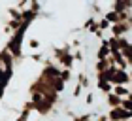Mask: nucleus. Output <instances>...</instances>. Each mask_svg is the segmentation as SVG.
<instances>
[{
	"mask_svg": "<svg viewBox=\"0 0 132 121\" xmlns=\"http://www.w3.org/2000/svg\"><path fill=\"white\" fill-rule=\"evenodd\" d=\"M110 121H130L132 119V112H127L125 108H111L108 112Z\"/></svg>",
	"mask_w": 132,
	"mask_h": 121,
	"instance_id": "obj_1",
	"label": "nucleus"
},
{
	"mask_svg": "<svg viewBox=\"0 0 132 121\" xmlns=\"http://www.w3.org/2000/svg\"><path fill=\"white\" fill-rule=\"evenodd\" d=\"M130 27H128V23H117V25H111V36H115V38H123L125 34H128L130 32Z\"/></svg>",
	"mask_w": 132,
	"mask_h": 121,
	"instance_id": "obj_2",
	"label": "nucleus"
},
{
	"mask_svg": "<svg viewBox=\"0 0 132 121\" xmlns=\"http://www.w3.org/2000/svg\"><path fill=\"white\" fill-rule=\"evenodd\" d=\"M115 85H127V87H130V74H128V70H123V68L117 70L113 87H115Z\"/></svg>",
	"mask_w": 132,
	"mask_h": 121,
	"instance_id": "obj_3",
	"label": "nucleus"
},
{
	"mask_svg": "<svg viewBox=\"0 0 132 121\" xmlns=\"http://www.w3.org/2000/svg\"><path fill=\"white\" fill-rule=\"evenodd\" d=\"M110 55H111V49H110V46H108V38H106V40L100 42V46L96 49V59H108Z\"/></svg>",
	"mask_w": 132,
	"mask_h": 121,
	"instance_id": "obj_4",
	"label": "nucleus"
},
{
	"mask_svg": "<svg viewBox=\"0 0 132 121\" xmlns=\"http://www.w3.org/2000/svg\"><path fill=\"white\" fill-rule=\"evenodd\" d=\"M106 104L110 106V110L111 108H121L123 106V99L117 96L115 93H110V95H106Z\"/></svg>",
	"mask_w": 132,
	"mask_h": 121,
	"instance_id": "obj_5",
	"label": "nucleus"
},
{
	"mask_svg": "<svg viewBox=\"0 0 132 121\" xmlns=\"http://www.w3.org/2000/svg\"><path fill=\"white\" fill-rule=\"evenodd\" d=\"M111 57H113V64H115L117 68L128 70V63H127V59L123 57V53H121V51H119V53H111Z\"/></svg>",
	"mask_w": 132,
	"mask_h": 121,
	"instance_id": "obj_6",
	"label": "nucleus"
},
{
	"mask_svg": "<svg viewBox=\"0 0 132 121\" xmlns=\"http://www.w3.org/2000/svg\"><path fill=\"white\" fill-rule=\"evenodd\" d=\"M130 87H127V85H115L113 87V93H115L117 96H121V99H128L130 96Z\"/></svg>",
	"mask_w": 132,
	"mask_h": 121,
	"instance_id": "obj_7",
	"label": "nucleus"
},
{
	"mask_svg": "<svg viewBox=\"0 0 132 121\" xmlns=\"http://www.w3.org/2000/svg\"><path fill=\"white\" fill-rule=\"evenodd\" d=\"M110 61L108 59H96V63H94V70H96V74L98 72H106L108 68H110Z\"/></svg>",
	"mask_w": 132,
	"mask_h": 121,
	"instance_id": "obj_8",
	"label": "nucleus"
},
{
	"mask_svg": "<svg viewBox=\"0 0 132 121\" xmlns=\"http://www.w3.org/2000/svg\"><path fill=\"white\" fill-rule=\"evenodd\" d=\"M96 87H98V91L102 95H110V93H113V85L110 81H96Z\"/></svg>",
	"mask_w": 132,
	"mask_h": 121,
	"instance_id": "obj_9",
	"label": "nucleus"
},
{
	"mask_svg": "<svg viewBox=\"0 0 132 121\" xmlns=\"http://www.w3.org/2000/svg\"><path fill=\"white\" fill-rule=\"evenodd\" d=\"M104 17L111 23V25H117V23H121V17H119V13H117V11H113V10H108L106 13H104Z\"/></svg>",
	"mask_w": 132,
	"mask_h": 121,
	"instance_id": "obj_10",
	"label": "nucleus"
},
{
	"mask_svg": "<svg viewBox=\"0 0 132 121\" xmlns=\"http://www.w3.org/2000/svg\"><path fill=\"white\" fill-rule=\"evenodd\" d=\"M108 46H110L111 53H119V51H121V46H119V38H115V36H110V38H108Z\"/></svg>",
	"mask_w": 132,
	"mask_h": 121,
	"instance_id": "obj_11",
	"label": "nucleus"
},
{
	"mask_svg": "<svg viewBox=\"0 0 132 121\" xmlns=\"http://www.w3.org/2000/svg\"><path fill=\"white\" fill-rule=\"evenodd\" d=\"M121 53H123V57L127 59V63H128V66H132V44H128V46L125 47V49H123Z\"/></svg>",
	"mask_w": 132,
	"mask_h": 121,
	"instance_id": "obj_12",
	"label": "nucleus"
},
{
	"mask_svg": "<svg viewBox=\"0 0 132 121\" xmlns=\"http://www.w3.org/2000/svg\"><path fill=\"white\" fill-rule=\"evenodd\" d=\"M77 83H81L85 89H89L91 87V81H89V78H87V74H83V72H79L77 74Z\"/></svg>",
	"mask_w": 132,
	"mask_h": 121,
	"instance_id": "obj_13",
	"label": "nucleus"
},
{
	"mask_svg": "<svg viewBox=\"0 0 132 121\" xmlns=\"http://www.w3.org/2000/svg\"><path fill=\"white\" fill-rule=\"evenodd\" d=\"M8 13H10L11 19H17V21H21V17H23V11L17 10L15 6H13V8H8Z\"/></svg>",
	"mask_w": 132,
	"mask_h": 121,
	"instance_id": "obj_14",
	"label": "nucleus"
},
{
	"mask_svg": "<svg viewBox=\"0 0 132 121\" xmlns=\"http://www.w3.org/2000/svg\"><path fill=\"white\" fill-rule=\"evenodd\" d=\"M98 27H100V30H111V23L106 19V17H100L98 19Z\"/></svg>",
	"mask_w": 132,
	"mask_h": 121,
	"instance_id": "obj_15",
	"label": "nucleus"
},
{
	"mask_svg": "<svg viewBox=\"0 0 132 121\" xmlns=\"http://www.w3.org/2000/svg\"><path fill=\"white\" fill-rule=\"evenodd\" d=\"M93 117H94V114H77L72 121H93Z\"/></svg>",
	"mask_w": 132,
	"mask_h": 121,
	"instance_id": "obj_16",
	"label": "nucleus"
},
{
	"mask_svg": "<svg viewBox=\"0 0 132 121\" xmlns=\"http://www.w3.org/2000/svg\"><path fill=\"white\" fill-rule=\"evenodd\" d=\"M61 80H62L64 83H68V81L72 80V70H68V68H61Z\"/></svg>",
	"mask_w": 132,
	"mask_h": 121,
	"instance_id": "obj_17",
	"label": "nucleus"
},
{
	"mask_svg": "<svg viewBox=\"0 0 132 121\" xmlns=\"http://www.w3.org/2000/svg\"><path fill=\"white\" fill-rule=\"evenodd\" d=\"M83 89H85V87H83L81 83H76L74 91H72V96H74V99H79V96H81V93H83Z\"/></svg>",
	"mask_w": 132,
	"mask_h": 121,
	"instance_id": "obj_18",
	"label": "nucleus"
},
{
	"mask_svg": "<svg viewBox=\"0 0 132 121\" xmlns=\"http://www.w3.org/2000/svg\"><path fill=\"white\" fill-rule=\"evenodd\" d=\"M83 49H76L74 51V59H76V63H83Z\"/></svg>",
	"mask_w": 132,
	"mask_h": 121,
	"instance_id": "obj_19",
	"label": "nucleus"
},
{
	"mask_svg": "<svg viewBox=\"0 0 132 121\" xmlns=\"http://www.w3.org/2000/svg\"><path fill=\"white\" fill-rule=\"evenodd\" d=\"M121 108H125L127 112H132V100L130 99H123V106Z\"/></svg>",
	"mask_w": 132,
	"mask_h": 121,
	"instance_id": "obj_20",
	"label": "nucleus"
},
{
	"mask_svg": "<svg viewBox=\"0 0 132 121\" xmlns=\"http://www.w3.org/2000/svg\"><path fill=\"white\" fill-rule=\"evenodd\" d=\"M28 46H30V49H38V47H40V40L30 38V40H28Z\"/></svg>",
	"mask_w": 132,
	"mask_h": 121,
	"instance_id": "obj_21",
	"label": "nucleus"
},
{
	"mask_svg": "<svg viewBox=\"0 0 132 121\" xmlns=\"http://www.w3.org/2000/svg\"><path fill=\"white\" fill-rule=\"evenodd\" d=\"M93 102H94V93H89V95L85 96V104H87V106H93Z\"/></svg>",
	"mask_w": 132,
	"mask_h": 121,
	"instance_id": "obj_22",
	"label": "nucleus"
},
{
	"mask_svg": "<svg viewBox=\"0 0 132 121\" xmlns=\"http://www.w3.org/2000/svg\"><path fill=\"white\" fill-rule=\"evenodd\" d=\"M94 117H96V121H110L108 114H94Z\"/></svg>",
	"mask_w": 132,
	"mask_h": 121,
	"instance_id": "obj_23",
	"label": "nucleus"
},
{
	"mask_svg": "<svg viewBox=\"0 0 132 121\" xmlns=\"http://www.w3.org/2000/svg\"><path fill=\"white\" fill-rule=\"evenodd\" d=\"M42 53H32V61H36V63H42Z\"/></svg>",
	"mask_w": 132,
	"mask_h": 121,
	"instance_id": "obj_24",
	"label": "nucleus"
},
{
	"mask_svg": "<svg viewBox=\"0 0 132 121\" xmlns=\"http://www.w3.org/2000/svg\"><path fill=\"white\" fill-rule=\"evenodd\" d=\"M15 121H28V116H27V114H23V112H21L19 116H17V119H15Z\"/></svg>",
	"mask_w": 132,
	"mask_h": 121,
	"instance_id": "obj_25",
	"label": "nucleus"
},
{
	"mask_svg": "<svg viewBox=\"0 0 132 121\" xmlns=\"http://www.w3.org/2000/svg\"><path fill=\"white\" fill-rule=\"evenodd\" d=\"M79 46H81V42L76 38V40H74V47H77V49H79Z\"/></svg>",
	"mask_w": 132,
	"mask_h": 121,
	"instance_id": "obj_26",
	"label": "nucleus"
},
{
	"mask_svg": "<svg viewBox=\"0 0 132 121\" xmlns=\"http://www.w3.org/2000/svg\"><path fill=\"white\" fill-rule=\"evenodd\" d=\"M127 23H128V27H130V28H132V15H130V17H128V21H127Z\"/></svg>",
	"mask_w": 132,
	"mask_h": 121,
	"instance_id": "obj_27",
	"label": "nucleus"
},
{
	"mask_svg": "<svg viewBox=\"0 0 132 121\" xmlns=\"http://www.w3.org/2000/svg\"><path fill=\"white\" fill-rule=\"evenodd\" d=\"M128 74H130V81H132V68H130V70H128Z\"/></svg>",
	"mask_w": 132,
	"mask_h": 121,
	"instance_id": "obj_28",
	"label": "nucleus"
},
{
	"mask_svg": "<svg viewBox=\"0 0 132 121\" xmlns=\"http://www.w3.org/2000/svg\"><path fill=\"white\" fill-rule=\"evenodd\" d=\"M128 99H130V100H132V91H130V96H128Z\"/></svg>",
	"mask_w": 132,
	"mask_h": 121,
	"instance_id": "obj_29",
	"label": "nucleus"
},
{
	"mask_svg": "<svg viewBox=\"0 0 132 121\" xmlns=\"http://www.w3.org/2000/svg\"><path fill=\"white\" fill-rule=\"evenodd\" d=\"M113 2H121V0H113Z\"/></svg>",
	"mask_w": 132,
	"mask_h": 121,
	"instance_id": "obj_30",
	"label": "nucleus"
},
{
	"mask_svg": "<svg viewBox=\"0 0 132 121\" xmlns=\"http://www.w3.org/2000/svg\"><path fill=\"white\" fill-rule=\"evenodd\" d=\"M30 2H38V0H30Z\"/></svg>",
	"mask_w": 132,
	"mask_h": 121,
	"instance_id": "obj_31",
	"label": "nucleus"
},
{
	"mask_svg": "<svg viewBox=\"0 0 132 121\" xmlns=\"http://www.w3.org/2000/svg\"><path fill=\"white\" fill-rule=\"evenodd\" d=\"M130 89H132V81H130Z\"/></svg>",
	"mask_w": 132,
	"mask_h": 121,
	"instance_id": "obj_32",
	"label": "nucleus"
}]
</instances>
